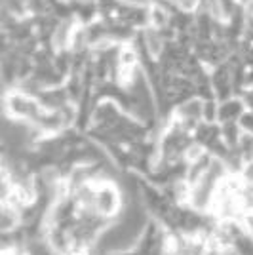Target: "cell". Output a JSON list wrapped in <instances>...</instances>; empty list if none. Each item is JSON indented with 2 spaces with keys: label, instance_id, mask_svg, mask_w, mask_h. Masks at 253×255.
I'll list each match as a JSON object with an SVG mask.
<instances>
[{
  "label": "cell",
  "instance_id": "1",
  "mask_svg": "<svg viewBox=\"0 0 253 255\" xmlns=\"http://www.w3.org/2000/svg\"><path fill=\"white\" fill-rule=\"evenodd\" d=\"M116 19L131 25L133 29H147L150 27V4L135 2V0H122L120 8L116 11Z\"/></svg>",
  "mask_w": 253,
  "mask_h": 255
},
{
  "label": "cell",
  "instance_id": "2",
  "mask_svg": "<svg viewBox=\"0 0 253 255\" xmlns=\"http://www.w3.org/2000/svg\"><path fill=\"white\" fill-rule=\"evenodd\" d=\"M94 206L103 217L115 215L120 208V192L111 185H101L99 189H95Z\"/></svg>",
  "mask_w": 253,
  "mask_h": 255
},
{
  "label": "cell",
  "instance_id": "3",
  "mask_svg": "<svg viewBox=\"0 0 253 255\" xmlns=\"http://www.w3.org/2000/svg\"><path fill=\"white\" fill-rule=\"evenodd\" d=\"M101 17L97 0H74V21L78 25H90Z\"/></svg>",
  "mask_w": 253,
  "mask_h": 255
},
{
  "label": "cell",
  "instance_id": "4",
  "mask_svg": "<svg viewBox=\"0 0 253 255\" xmlns=\"http://www.w3.org/2000/svg\"><path fill=\"white\" fill-rule=\"evenodd\" d=\"M248 107L244 103L242 96H232L229 99L219 101V122H238Z\"/></svg>",
  "mask_w": 253,
  "mask_h": 255
}]
</instances>
